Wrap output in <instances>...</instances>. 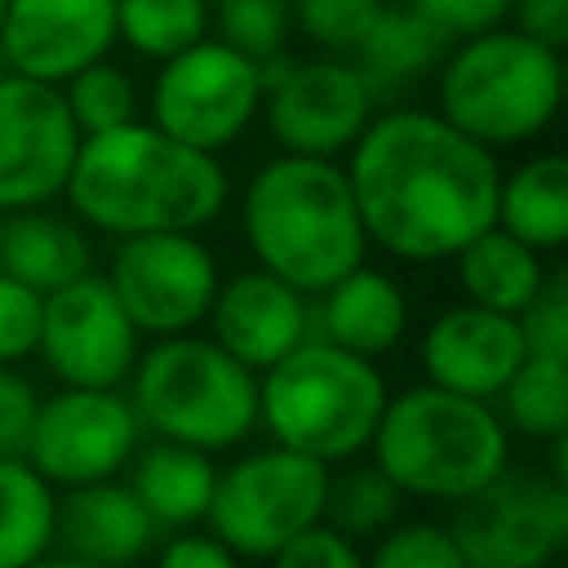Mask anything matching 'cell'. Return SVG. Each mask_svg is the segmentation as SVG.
<instances>
[{"label":"cell","mask_w":568,"mask_h":568,"mask_svg":"<svg viewBox=\"0 0 568 568\" xmlns=\"http://www.w3.org/2000/svg\"><path fill=\"white\" fill-rule=\"evenodd\" d=\"M364 568H466V559L444 524L395 519L386 532H377V546L364 555Z\"/></svg>","instance_id":"33"},{"label":"cell","mask_w":568,"mask_h":568,"mask_svg":"<svg viewBox=\"0 0 568 568\" xmlns=\"http://www.w3.org/2000/svg\"><path fill=\"white\" fill-rule=\"evenodd\" d=\"M0 231H4V209H0Z\"/></svg>","instance_id":"42"},{"label":"cell","mask_w":568,"mask_h":568,"mask_svg":"<svg viewBox=\"0 0 568 568\" xmlns=\"http://www.w3.org/2000/svg\"><path fill=\"white\" fill-rule=\"evenodd\" d=\"M0 22H4V0H0Z\"/></svg>","instance_id":"43"},{"label":"cell","mask_w":568,"mask_h":568,"mask_svg":"<svg viewBox=\"0 0 568 568\" xmlns=\"http://www.w3.org/2000/svg\"><path fill=\"white\" fill-rule=\"evenodd\" d=\"M515 324L524 333V351L528 355L568 359V271L564 266L546 271L541 288L524 302V311L515 315Z\"/></svg>","instance_id":"34"},{"label":"cell","mask_w":568,"mask_h":568,"mask_svg":"<svg viewBox=\"0 0 568 568\" xmlns=\"http://www.w3.org/2000/svg\"><path fill=\"white\" fill-rule=\"evenodd\" d=\"M204 324H209V337L226 355H235L244 368L262 373L280 355H288L297 342L311 337V297L253 262V266L217 280Z\"/></svg>","instance_id":"17"},{"label":"cell","mask_w":568,"mask_h":568,"mask_svg":"<svg viewBox=\"0 0 568 568\" xmlns=\"http://www.w3.org/2000/svg\"><path fill=\"white\" fill-rule=\"evenodd\" d=\"M444 53H448V40L422 13H413L404 0H386L377 22L368 27V36L359 40L351 58L368 75L377 98H390V93H408L422 80H430Z\"/></svg>","instance_id":"23"},{"label":"cell","mask_w":568,"mask_h":568,"mask_svg":"<svg viewBox=\"0 0 568 568\" xmlns=\"http://www.w3.org/2000/svg\"><path fill=\"white\" fill-rule=\"evenodd\" d=\"M390 390L377 359L351 355L324 337L297 342L257 373V426L271 444L324 466L359 457L377 430Z\"/></svg>","instance_id":"6"},{"label":"cell","mask_w":568,"mask_h":568,"mask_svg":"<svg viewBox=\"0 0 568 568\" xmlns=\"http://www.w3.org/2000/svg\"><path fill=\"white\" fill-rule=\"evenodd\" d=\"M413 13H422L448 44L479 36L488 27H501L510 13V0H404Z\"/></svg>","instance_id":"37"},{"label":"cell","mask_w":568,"mask_h":568,"mask_svg":"<svg viewBox=\"0 0 568 568\" xmlns=\"http://www.w3.org/2000/svg\"><path fill=\"white\" fill-rule=\"evenodd\" d=\"M555 568H564V564H555Z\"/></svg>","instance_id":"44"},{"label":"cell","mask_w":568,"mask_h":568,"mask_svg":"<svg viewBox=\"0 0 568 568\" xmlns=\"http://www.w3.org/2000/svg\"><path fill=\"white\" fill-rule=\"evenodd\" d=\"M493 404H501L497 417L506 422V430H519L537 444L564 435L568 430V359L524 355Z\"/></svg>","instance_id":"27"},{"label":"cell","mask_w":568,"mask_h":568,"mask_svg":"<svg viewBox=\"0 0 568 568\" xmlns=\"http://www.w3.org/2000/svg\"><path fill=\"white\" fill-rule=\"evenodd\" d=\"M40 315H44V293L0 271V364H22L36 355Z\"/></svg>","instance_id":"35"},{"label":"cell","mask_w":568,"mask_h":568,"mask_svg":"<svg viewBox=\"0 0 568 568\" xmlns=\"http://www.w3.org/2000/svg\"><path fill=\"white\" fill-rule=\"evenodd\" d=\"M506 22L559 53L568 44V0H510Z\"/></svg>","instance_id":"40"},{"label":"cell","mask_w":568,"mask_h":568,"mask_svg":"<svg viewBox=\"0 0 568 568\" xmlns=\"http://www.w3.org/2000/svg\"><path fill=\"white\" fill-rule=\"evenodd\" d=\"M382 98L355 58L342 53H311L293 58L280 53L262 62V111L266 138L293 155H324L337 160L377 115Z\"/></svg>","instance_id":"11"},{"label":"cell","mask_w":568,"mask_h":568,"mask_svg":"<svg viewBox=\"0 0 568 568\" xmlns=\"http://www.w3.org/2000/svg\"><path fill=\"white\" fill-rule=\"evenodd\" d=\"M408 333V297L395 275L359 262L324 293L311 297V337H324L351 355L382 359Z\"/></svg>","instance_id":"20"},{"label":"cell","mask_w":568,"mask_h":568,"mask_svg":"<svg viewBox=\"0 0 568 568\" xmlns=\"http://www.w3.org/2000/svg\"><path fill=\"white\" fill-rule=\"evenodd\" d=\"M404 493L368 462V466H328V493H324V524H333L337 532L364 541L386 532L399 519Z\"/></svg>","instance_id":"29"},{"label":"cell","mask_w":568,"mask_h":568,"mask_svg":"<svg viewBox=\"0 0 568 568\" xmlns=\"http://www.w3.org/2000/svg\"><path fill=\"white\" fill-rule=\"evenodd\" d=\"M217 257L200 231L124 235L111 248L106 284L142 337L191 333L204 324L217 293Z\"/></svg>","instance_id":"12"},{"label":"cell","mask_w":568,"mask_h":568,"mask_svg":"<svg viewBox=\"0 0 568 568\" xmlns=\"http://www.w3.org/2000/svg\"><path fill=\"white\" fill-rule=\"evenodd\" d=\"M80 138L58 84L0 71V209L18 213L62 200Z\"/></svg>","instance_id":"14"},{"label":"cell","mask_w":568,"mask_h":568,"mask_svg":"<svg viewBox=\"0 0 568 568\" xmlns=\"http://www.w3.org/2000/svg\"><path fill=\"white\" fill-rule=\"evenodd\" d=\"M36 351L62 386H124L142 351V333L115 302L106 275L89 271L44 293Z\"/></svg>","instance_id":"15"},{"label":"cell","mask_w":568,"mask_h":568,"mask_svg":"<svg viewBox=\"0 0 568 568\" xmlns=\"http://www.w3.org/2000/svg\"><path fill=\"white\" fill-rule=\"evenodd\" d=\"M524 333L515 324V315L506 311H488L479 302H457L448 311H439L417 346L422 373L430 386L470 395V399H497V390L506 386V377L519 368L524 359Z\"/></svg>","instance_id":"18"},{"label":"cell","mask_w":568,"mask_h":568,"mask_svg":"<svg viewBox=\"0 0 568 568\" xmlns=\"http://www.w3.org/2000/svg\"><path fill=\"white\" fill-rule=\"evenodd\" d=\"M155 564L151 568H244V559L217 541L213 532H195V528H178L164 541H155Z\"/></svg>","instance_id":"39"},{"label":"cell","mask_w":568,"mask_h":568,"mask_svg":"<svg viewBox=\"0 0 568 568\" xmlns=\"http://www.w3.org/2000/svg\"><path fill=\"white\" fill-rule=\"evenodd\" d=\"M435 111L488 151L541 138L564 102V53L510 22L453 40L435 67Z\"/></svg>","instance_id":"5"},{"label":"cell","mask_w":568,"mask_h":568,"mask_svg":"<svg viewBox=\"0 0 568 568\" xmlns=\"http://www.w3.org/2000/svg\"><path fill=\"white\" fill-rule=\"evenodd\" d=\"M58 89H62L80 133H102V129H115V124H129V120L142 115V89H138L133 71L111 62V58H98V62L80 67Z\"/></svg>","instance_id":"30"},{"label":"cell","mask_w":568,"mask_h":568,"mask_svg":"<svg viewBox=\"0 0 568 568\" xmlns=\"http://www.w3.org/2000/svg\"><path fill=\"white\" fill-rule=\"evenodd\" d=\"M209 36V0H115V44L164 62Z\"/></svg>","instance_id":"28"},{"label":"cell","mask_w":568,"mask_h":568,"mask_svg":"<svg viewBox=\"0 0 568 568\" xmlns=\"http://www.w3.org/2000/svg\"><path fill=\"white\" fill-rule=\"evenodd\" d=\"M240 231L253 262L306 297L368 257V235L346 169L324 155L275 151L240 195Z\"/></svg>","instance_id":"3"},{"label":"cell","mask_w":568,"mask_h":568,"mask_svg":"<svg viewBox=\"0 0 568 568\" xmlns=\"http://www.w3.org/2000/svg\"><path fill=\"white\" fill-rule=\"evenodd\" d=\"M71 217L111 240L146 231H204L231 204V173L151 120L84 133L67 191Z\"/></svg>","instance_id":"2"},{"label":"cell","mask_w":568,"mask_h":568,"mask_svg":"<svg viewBox=\"0 0 568 568\" xmlns=\"http://www.w3.org/2000/svg\"><path fill=\"white\" fill-rule=\"evenodd\" d=\"M368 453L404 497L453 506L510 466V430L488 399L422 382L386 399Z\"/></svg>","instance_id":"4"},{"label":"cell","mask_w":568,"mask_h":568,"mask_svg":"<svg viewBox=\"0 0 568 568\" xmlns=\"http://www.w3.org/2000/svg\"><path fill=\"white\" fill-rule=\"evenodd\" d=\"M142 106L146 120L169 138L222 155L253 129L262 111V62L222 44L217 36H204L155 62Z\"/></svg>","instance_id":"10"},{"label":"cell","mask_w":568,"mask_h":568,"mask_svg":"<svg viewBox=\"0 0 568 568\" xmlns=\"http://www.w3.org/2000/svg\"><path fill=\"white\" fill-rule=\"evenodd\" d=\"M58 488L27 462L0 457V568H27L53 550Z\"/></svg>","instance_id":"26"},{"label":"cell","mask_w":568,"mask_h":568,"mask_svg":"<svg viewBox=\"0 0 568 568\" xmlns=\"http://www.w3.org/2000/svg\"><path fill=\"white\" fill-rule=\"evenodd\" d=\"M266 568H364V550L355 537H346L320 519V524L302 528L297 537H288L266 559Z\"/></svg>","instance_id":"36"},{"label":"cell","mask_w":568,"mask_h":568,"mask_svg":"<svg viewBox=\"0 0 568 568\" xmlns=\"http://www.w3.org/2000/svg\"><path fill=\"white\" fill-rule=\"evenodd\" d=\"M129 488L142 501V510L151 515V524L160 532H178V528H195L204 524L209 497H213V453L191 448V444H173V439H155V444H138V453L129 457Z\"/></svg>","instance_id":"22"},{"label":"cell","mask_w":568,"mask_h":568,"mask_svg":"<svg viewBox=\"0 0 568 568\" xmlns=\"http://www.w3.org/2000/svg\"><path fill=\"white\" fill-rule=\"evenodd\" d=\"M142 435L146 430L120 386H62L40 399L22 457L53 488H75L120 475Z\"/></svg>","instance_id":"13"},{"label":"cell","mask_w":568,"mask_h":568,"mask_svg":"<svg viewBox=\"0 0 568 568\" xmlns=\"http://www.w3.org/2000/svg\"><path fill=\"white\" fill-rule=\"evenodd\" d=\"M40 408V390L18 364H0V457H22Z\"/></svg>","instance_id":"38"},{"label":"cell","mask_w":568,"mask_h":568,"mask_svg":"<svg viewBox=\"0 0 568 568\" xmlns=\"http://www.w3.org/2000/svg\"><path fill=\"white\" fill-rule=\"evenodd\" d=\"M129 404L155 439L226 453L257 430V373L209 333H169L138 351Z\"/></svg>","instance_id":"7"},{"label":"cell","mask_w":568,"mask_h":568,"mask_svg":"<svg viewBox=\"0 0 568 568\" xmlns=\"http://www.w3.org/2000/svg\"><path fill=\"white\" fill-rule=\"evenodd\" d=\"M386 0H288L293 9V36H302L315 53H342L351 58L368 27L377 22Z\"/></svg>","instance_id":"32"},{"label":"cell","mask_w":568,"mask_h":568,"mask_svg":"<svg viewBox=\"0 0 568 568\" xmlns=\"http://www.w3.org/2000/svg\"><path fill=\"white\" fill-rule=\"evenodd\" d=\"M324 462L266 444L217 470L204 524L240 559H271L288 537L324 519Z\"/></svg>","instance_id":"8"},{"label":"cell","mask_w":568,"mask_h":568,"mask_svg":"<svg viewBox=\"0 0 568 568\" xmlns=\"http://www.w3.org/2000/svg\"><path fill=\"white\" fill-rule=\"evenodd\" d=\"M209 36L248 53L253 62H271L288 53L293 9L288 0H209Z\"/></svg>","instance_id":"31"},{"label":"cell","mask_w":568,"mask_h":568,"mask_svg":"<svg viewBox=\"0 0 568 568\" xmlns=\"http://www.w3.org/2000/svg\"><path fill=\"white\" fill-rule=\"evenodd\" d=\"M155 541L160 528L120 475L62 488L53 510V550L106 568H138Z\"/></svg>","instance_id":"19"},{"label":"cell","mask_w":568,"mask_h":568,"mask_svg":"<svg viewBox=\"0 0 568 568\" xmlns=\"http://www.w3.org/2000/svg\"><path fill=\"white\" fill-rule=\"evenodd\" d=\"M453 266H457V284H462L466 302H479V306L506 311V315H519L524 302L546 280L541 253L528 248L524 240H515L510 231H501L497 222L488 231H479L470 244H462L453 253Z\"/></svg>","instance_id":"25"},{"label":"cell","mask_w":568,"mask_h":568,"mask_svg":"<svg viewBox=\"0 0 568 568\" xmlns=\"http://www.w3.org/2000/svg\"><path fill=\"white\" fill-rule=\"evenodd\" d=\"M0 271L31 284L36 293H53L93 271L89 226L53 204L4 213L0 231Z\"/></svg>","instance_id":"21"},{"label":"cell","mask_w":568,"mask_h":568,"mask_svg":"<svg viewBox=\"0 0 568 568\" xmlns=\"http://www.w3.org/2000/svg\"><path fill=\"white\" fill-rule=\"evenodd\" d=\"M115 0H4L0 67L62 84L80 67L111 58Z\"/></svg>","instance_id":"16"},{"label":"cell","mask_w":568,"mask_h":568,"mask_svg":"<svg viewBox=\"0 0 568 568\" xmlns=\"http://www.w3.org/2000/svg\"><path fill=\"white\" fill-rule=\"evenodd\" d=\"M342 169L368 244L399 262H453L497 222V151L453 129L435 106H377Z\"/></svg>","instance_id":"1"},{"label":"cell","mask_w":568,"mask_h":568,"mask_svg":"<svg viewBox=\"0 0 568 568\" xmlns=\"http://www.w3.org/2000/svg\"><path fill=\"white\" fill-rule=\"evenodd\" d=\"M27 568H106V564H89V559H75V555H62V550L53 555V550H49V555H40V559L27 564Z\"/></svg>","instance_id":"41"},{"label":"cell","mask_w":568,"mask_h":568,"mask_svg":"<svg viewBox=\"0 0 568 568\" xmlns=\"http://www.w3.org/2000/svg\"><path fill=\"white\" fill-rule=\"evenodd\" d=\"M497 226L537 253H559L568 240V160L559 151L528 155L497 186Z\"/></svg>","instance_id":"24"},{"label":"cell","mask_w":568,"mask_h":568,"mask_svg":"<svg viewBox=\"0 0 568 568\" xmlns=\"http://www.w3.org/2000/svg\"><path fill=\"white\" fill-rule=\"evenodd\" d=\"M466 568H555L568 555V479L546 466H506L444 524Z\"/></svg>","instance_id":"9"}]
</instances>
